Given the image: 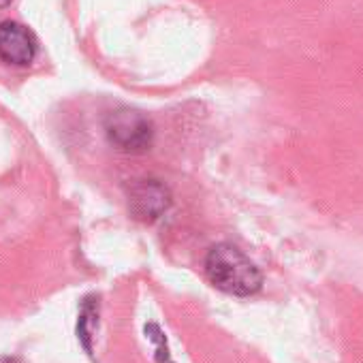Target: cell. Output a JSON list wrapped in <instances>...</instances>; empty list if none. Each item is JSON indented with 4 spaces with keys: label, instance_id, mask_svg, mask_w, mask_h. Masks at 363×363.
I'll return each instance as SVG.
<instances>
[{
    "label": "cell",
    "instance_id": "obj_5",
    "mask_svg": "<svg viewBox=\"0 0 363 363\" xmlns=\"http://www.w3.org/2000/svg\"><path fill=\"white\" fill-rule=\"evenodd\" d=\"M96 318H99V303L94 306V299H86L82 314H79V323H77V335H79V340L88 352L92 350L90 337H92V325Z\"/></svg>",
    "mask_w": 363,
    "mask_h": 363
},
{
    "label": "cell",
    "instance_id": "obj_6",
    "mask_svg": "<svg viewBox=\"0 0 363 363\" xmlns=\"http://www.w3.org/2000/svg\"><path fill=\"white\" fill-rule=\"evenodd\" d=\"M0 363H16V359H9V357H3V359H0Z\"/></svg>",
    "mask_w": 363,
    "mask_h": 363
},
{
    "label": "cell",
    "instance_id": "obj_2",
    "mask_svg": "<svg viewBox=\"0 0 363 363\" xmlns=\"http://www.w3.org/2000/svg\"><path fill=\"white\" fill-rule=\"evenodd\" d=\"M105 133L109 141L128 154H141L152 145L154 128L152 122L133 109L111 111L105 120Z\"/></svg>",
    "mask_w": 363,
    "mask_h": 363
},
{
    "label": "cell",
    "instance_id": "obj_4",
    "mask_svg": "<svg viewBox=\"0 0 363 363\" xmlns=\"http://www.w3.org/2000/svg\"><path fill=\"white\" fill-rule=\"evenodd\" d=\"M35 35L18 22H0V60L13 67H28L37 56Z\"/></svg>",
    "mask_w": 363,
    "mask_h": 363
},
{
    "label": "cell",
    "instance_id": "obj_1",
    "mask_svg": "<svg viewBox=\"0 0 363 363\" xmlns=\"http://www.w3.org/2000/svg\"><path fill=\"white\" fill-rule=\"evenodd\" d=\"M206 276L223 293L250 297L261 291V269L233 244H216L206 257Z\"/></svg>",
    "mask_w": 363,
    "mask_h": 363
},
{
    "label": "cell",
    "instance_id": "obj_7",
    "mask_svg": "<svg viewBox=\"0 0 363 363\" xmlns=\"http://www.w3.org/2000/svg\"><path fill=\"white\" fill-rule=\"evenodd\" d=\"M7 5H11V0H0V9L7 7Z\"/></svg>",
    "mask_w": 363,
    "mask_h": 363
},
{
    "label": "cell",
    "instance_id": "obj_3",
    "mask_svg": "<svg viewBox=\"0 0 363 363\" xmlns=\"http://www.w3.org/2000/svg\"><path fill=\"white\" fill-rule=\"evenodd\" d=\"M126 199H128V210H130L133 218H137L141 223L158 220L171 206L169 189L152 177L133 179L126 189Z\"/></svg>",
    "mask_w": 363,
    "mask_h": 363
}]
</instances>
